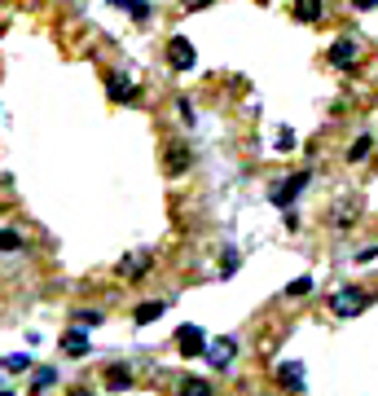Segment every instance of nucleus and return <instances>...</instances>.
Wrapping results in <instances>:
<instances>
[{"mask_svg":"<svg viewBox=\"0 0 378 396\" xmlns=\"http://www.w3.org/2000/svg\"><path fill=\"white\" fill-rule=\"evenodd\" d=\"M330 308H335V317H357L365 308V291L361 286H344V291H335V299H330Z\"/></svg>","mask_w":378,"mask_h":396,"instance_id":"obj_1","label":"nucleus"},{"mask_svg":"<svg viewBox=\"0 0 378 396\" xmlns=\"http://www.w3.org/2000/svg\"><path fill=\"white\" fill-rule=\"evenodd\" d=\"M304 189H308V172H295L290 181H281V185H273V189H268V198H273L277 207H290V202H295V194H304Z\"/></svg>","mask_w":378,"mask_h":396,"instance_id":"obj_2","label":"nucleus"},{"mask_svg":"<svg viewBox=\"0 0 378 396\" xmlns=\"http://www.w3.org/2000/svg\"><path fill=\"white\" fill-rule=\"evenodd\" d=\"M150 264H155V256H150L146 247H137L132 256H123V264H119V278H123V282H137V278H146V273H150Z\"/></svg>","mask_w":378,"mask_h":396,"instance_id":"obj_3","label":"nucleus"},{"mask_svg":"<svg viewBox=\"0 0 378 396\" xmlns=\"http://www.w3.org/2000/svg\"><path fill=\"white\" fill-rule=\"evenodd\" d=\"M357 53H361V44H357V35H339L335 44H330V66H339V70H348L352 62H357Z\"/></svg>","mask_w":378,"mask_h":396,"instance_id":"obj_4","label":"nucleus"},{"mask_svg":"<svg viewBox=\"0 0 378 396\" xmlns=\"http://www.w3.org/2000/svg\"><path fill=\"white\" fill-rule=\"evenodd\" d=\"M176 348H181V357H203L207 352V334L198 326H181L176 330Z\"/></svg>","mask_w":378,"mask_h":396,"instance_id":"obj_5","label":"nucleus"},{"mask_svg":"<svg viewBox=\"0 0 378 396\" xmlns=\"http://www.w3.org/2000/svg\"><path fill=\"white\" fill-rule=\"evenodd\" d=\"M168 62H172L176 70H189V66H194V44H189L185 35H176V40L168 44Z\"/></svg>","mask_w":378,"mask_h":396,"instance_id":"obj_6","label":"nucleus"},{"mask_svg":"<svg viewBox=\"0 0 378 396\" xmlns=\"http://www.w3.org/2000/svg\"><path fill=\"white\" fill-rule=\"evenodd\" d=\"M233 352H238V343H233V339H216V343H207V361L216 366V370H229V366H233Z\"/></svg>","mask_w":378,"mask_h":396,"instance_id":"obj_7","label":"nucleus"},{"mask_svg":"<svg viewBox=\"0 0 378 396\" xmlns=\"http://www.w3.org/2000/svg\"><path fill=\"white\" fill-rule=\"evenodd\" d=\"M106 93H110V102H137V84L128 75H110V84H106Z\"/></svg>","mask_w":378,"mask_h":396,"instance_id":"obj_8","label":"nucleus"},{"mask_svg":"<svg viewBox=\"0 0 378 396\" xmlns=\"http://www.w3.org/2000/svg\"><path fill=\"white\" fill-rule=\"evenodd\" d=\"M277 379H281V388H286V392H308V383H304V366H299V361L281 366Z\"/></svg>","mask_w":378,"mask_h":396,"instance_id":"obj_9","label":"nucleus"},{"mask_svg":"<svg viewBox=\"0 0 378 396\" xmlns=\"http://www.w3.org/2000/svg\"><path fill=\"white\" fill-rule=\"evenodd\" d=\"M326 14V0H295V18L299 22H321Z\"/></svg>","mask_w":378,"mask_h":396,"instance_id":"obj_10","label":"nucleus"},{"mask_svg":"<svg viewBox=\"0 0 378 396\" xmlns=\"http://www.w3.org/2000/svg\"><path fill=\"white\" fill-rule=\"evenodd\" d=\"M62 352H66V357H84V352H88V334H84V330H70L66 339H62Z\"/></svg>","mask_w":378,"mask_h":396,"instance_id":"obj_11","label":"nucleus"},{"mask_svg":"<svg viewBox=\"0 0 378 396\" xmlns=\"http://www.w3.org/2000/svg\"><path fill=\"white\" fill-rule=\"evenodd\" d=\"M189 167V150L185 146H168V176H181Z\"/></svg>","mask_w":378,"mask_h":396,"instance_id":"obj_12","label":"nucleus"},{"mask_svg":"<svg viewBox=\"0 0 378 396\" xmlns=\"http://www.w3.org/2000/svg\"><path fill=\"white\" fill-rule=\"evenodd\" d=\"M106 383H110V392H128V388H132V375H128L123 366H110V370H106Z\"/></svg>","mask_w":378,"mask_h":396,"instance_id":"obj_13","label":"nucleus"},{"mask_svg":"<svg viewBox=\"0 0 378 396\" xmlns=\"http://www.w3.org/2000/svg\"><path fill=\"white\" fill-rule=\"evenodd\" d=\"M370 150H374V137H357V141L348 146V159L361 163V159H370Z\"/></svg>","mask_w":378,"mask_h":396,"instance_id":"obj_14","label":"nucleus"},{"mask_svg":"<svg viewBox=\"0 0 378 396\" xmlns=\"http://www.w3.org/2000/svg\"><path fill=\"white\" fill-rule=\"evenodd\" d=\"M163 308H168V304H163V299H150V304H141V308H137V313H132V317L141 321V326H146V321H155V317L163 313Z\"/></svg>","mask_w":378,"mask_h":396,"instance_id":"obj_15","label":"nucleus"},{"mask_svg":"<svg viewBox=\"0 0 378 396\" xmlns=\"http://www.w3.org/2000/svg\"><path fill=\"white\" fill-rule=\"evenodd\" d=\"M75 321H79L84 330H92V326H101V313H97V308H79V313H75Z\"/></svg>","mask_w":378,"mask_h":396,"instance_id":"obj_16","label":"nucleus"},{"mask_svg":"<svg viewBox=\"0 0 378 396\" xmlns=\"http://www.w3.org/2000/svg\"><path fill=\"white\" fill-rule=\"evenodd\" d=\"M0 251H9V256H14V251H22V238H18L14 229H0Z\"/></svg>","mask_w":378,"mask_h":396,"instance_id":"obj_17","label":"nucleus"},{"mask_svg":"<svg viewBox=\"0 0 378 396\" xmlns=\"http://www.w3.org/2000/svg\"><path fill=\"white\" fill-rule=\"evenodd\" d=\"M181 392H185V396H211V392H216V388H207L203 379H189V383H185Z\"/></svg>","mask_w":378,"mask_h":396,"instance_id":"obj_18","label":"nucleus"},{"mask_svg":"<svg viewBox=\"0 0 378 396\" xmlns=\"http://www.w3.org/2000/svg\"><path fill=\"white\" fill-rule=\"evenodd\" d=\"M5 370H14V375H18V370H31V357H27V352H14V357L5 361Z\"/></svg>","mask_w":378,"mask_h":396,"instance_id":"obj_19","label":"nucleus"},{"mask_svg":"<svg viewBox=\"0 0 378 396\" xmlns=\"http://www.w3.org/2000/svg\"><path fill=\"white\" fill-rule=\"evenodd\" d=\"M308 291H312V278H295L286 286V295H308Z\"/></svg>","mask_w":378,"mask_h":396,"instance_id":"obj_20","label":"nucleus"},{"mask_svg":"<svg viewBox=\"0 0 378 396\" xmlns=\"http://www.w3.org/2000/svg\"><path fill=\"white\" fill-rule=\"evenodd\" d=\"M128 14H132L137 22H146V18H150V5H141V0H128Z\"/></svg>","mask_w":378,"mask_h":396,"instance_id":"obj_21","label":"nucleus"},{"mask_svg":"<svg viewBox=\"0 0 378 396\" xmlns=\"http://www.w3.org/2000/svg\"><path fill=\"white\" fill-rule=\"evenodd\" d=\"M53 379H57V375H53V370H35V379H31V383H35V392H40V388H49V383H53Z\"/></svg>","mask_w":378,"mask_h":396,"instance_id":"obj_22","label":"nucleus"},{"mask_svg":"<svg viewBox=\"0 0 378 396\" xmlns=\"http://www.w3.org/2000/svg\"><path fill=\"white\" fill-rule=\"evenodd\" d=\"M277 150H295V132H290V128L277 132Z\"/></svg>","mask_w":378,"mask_h":396,"instance_id":"obj_23","label":"nucleus"},{"mask_svg":"<svg viewBox=\"0 0 378 396\" xmlns=\"http://www.w3.org/2000/svg\"><path fill=\"white\" fill-rule=\"evenodd\" d=\"M211 0H185V9H207Z\"/></svg>","mask_w":378,"mask_h":396,"instance_id":"obj_24","label":"nucleus"},{"mask_svg":"<svg viewBox=\"0 0 378 396\" xmlns=\"http://www.w3.org/2000/svg\"><path fill=\"white\" fill-rule=\"evenodd\" d=\"M352 5H357V9H374L378 0H352Z\"/></svg>","mask_w":378,"mask_h":396,"instance_id":"obj_25","label":"nucleus"},{"mask_svg":"<svg viewBox=\"0 0 378 396\" xmlns=\"http://www.w3.org/2000/svg\"><path fill=\"white\" fill-rule=\"evenodd\" d=\"M110 5H123V9H128V0H110Z\"/></svg>","mask_w":378,"mask_h":396,"instance_id":"obj_26","label":"nucleus"},{"mask_svg":"<svg viewBox=\"0 0 378 396\" xmlns=\"http://www.w3.org/2000/svg\"><path fill=\"white\" fill-rule=\"evenodd\" d=\"M259 5H268V0H259Z\"/></svg>","mask_w":378,"mask_h":396,"instance_id":"obj_27","label":"nucleus"}]
</instances>
